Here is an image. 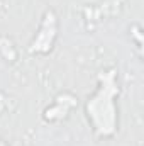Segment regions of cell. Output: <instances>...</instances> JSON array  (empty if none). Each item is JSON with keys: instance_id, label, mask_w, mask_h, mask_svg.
Returning <instances> with one entry per match:
<instances>
[{"instance_id": "cell-1", "label": "cell", "mask_w": 144, "mask_h": 146, "mask_svg": "<svg viewBox=\"0 0 144 146\" xmlns=\"http://www.w3.org/2000/svg\"><path fill=\"white\" fill-rule=\"evenodd\" d=\"M119 72L105 68L97 76V88L87 99L85 117L98 139H112L119 131Z\"/></svg>"}, {"instance_id": "cell-2", "label": "cell", "mask_w": 144, "mask_h": 146, "mask_svg": "<svg viewBox=\"0 0 144 146\" xmlns=\"http://www.w3.org/2000/svg\"><path fill=\"white\" fill-rule=\"evenodd\" d=\"M58 31H59V22L58 17L53 10H46L39 27H37L34 39L29 44V53L31 54H48L53 51L54 42L58 39Z\"/></svg>"}, {"instance_id": "cell-3", "label": "cell", "mask_w": 144, "mask_h": 146, "mask_svg": "<svg viewBox=\"0 0 144 146\" xmlns=\"http://www.w3.org/2000/svg\"><path fill=\"white\" fill-rule=\"evenodd\" d=\"M76 106V97L65 92V94H59L51 106H48L44 112H42V119L46 122H58V121H63L68 117V114L71 112V109Z\"/></svg>"}, {"instance_id": "cell-4", "label": "cell", "mask_w": 144, "mask_h": 146, "mask_svg": "<svg viewBox=\"0 0 144 146\" xmlns=\"http://www.w3.org/2000/svg\"><path fill=\"white\" fill-rule=\"evenodd\" d=\"M0 146H10V145H9L5 139H2V138H0Z\"/></svg>"}]
</instances>
